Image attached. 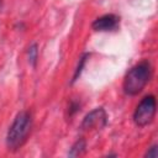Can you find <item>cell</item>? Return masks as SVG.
Wrapping results in <instances>:
<instances>
[{
	"mask_svg": "<svg viewBox=\"0 0 158 158\" xmlns=\"http://www.w3.org/2000/svg\"><path fill=\"white\" fill-rule=\"evenodd\" d=\"M32 128V116L28 111H20L10 125L6 133V147L11 152L19 151L25 142Z\"/></svg>",
	"mask_w": 158,
	"mask_h": 158,
	"instance_id": "obj_1",
	"label": "cell"
},
{
	"mask_svg": "<svg viewBox=\"0 0 158 158\" xmlns=\"http://www.w3.org/2000/svg\"><path fill=\"white\" fill-rule=\"evenodd\" d=\"M152 73L153 69L148 60H142L136 65H133L123 78V83H122L123 93L128 96L138 95L149 83L152 78Z\"/></svg>",
	"mask_w": 158,
	"mask_h": 158,
	"instance_id": "obj_2",
	"label": "cell"
},
{
	"mask_svg": "<svg viewBox=\"0 0 158 158\" xmlns=\"http://www.w3.org/2000/svg\"><path fill=\"white\" fill-rule=\"evenodd\" d=\"M156 98L154 95H147L144 96L139 104L137 105L135 112H133V122L138 127H144L149 123H152L154 116H156Z\"/></svg>",
	"mask_w": 158,
	"mask_h": 158,
	"instance_id": "obj_3",
	"label": "cell"
},
{
	"mask_svg": "<svg viewBox=\"0 0 158 158\" xmlns=\"http://www.w3.org/2000/svg\"><path fill=\"white\" fill-rule=\"evenodd\" d=\"M107 125V114L104 107H95L89 114H86L80 123V128L84 131L88 130H100Z\"/></svg>",
	"mask_w": 158,
	"mask_h": 158,
	"instance_id": "obj_4",
	"label": "cell"
},
{
	"mask_svg": "<svg viewBox=\"0 0 158 158\" xmlns=\"http://www.w3.org/2000/svg\"><path fill=\"white\" fill-rule=\"evenodd\" d=\"M120 26V17L115 14H106L95 19L91 23V28L96 32H111L116 31Z\"/></svg>",
	"mask_w": 158,
	"mask_h": 158,
	"instance_id": "obj_5",
	"label": "cell"
},
{
	"mask_svg": "<svg viewBox=\"0 0 158 158\" xmlns=\"http://www.w3.org/2000/svg\"><path fill=\"white\" fill-rule=\"evenodd\" d=\"M85 148H86V142H85V139H84V138H79V139L72 146V148H70L68 156H69V157H79V156H81V154L85 153Z\"/></svg>",
	"mask_w": 158,
	"mask_h": 158,
	"instance_id": "obj_6",
	"label": "cell"
},
{
	"mask_svg": "<svg viewBox=\"0 0 158 158\" xmlns=\"http://www.w3.org/2000/svg\"><path fill=\"white\" fill-rule=\"evenodd\" d=\"M27 58H28V63L32 67H36L37 59H38V46H37V43H32L28 47V49H27Z\"/></svg>",
	"mask_w": 158,
	"mask_h": 158,
	"instance_id": "obj_7",
	"label": "cell"
},
{
	"mask_svg": "<svg viewBox=\"0 0 158 158\" xmlns=\"http://www.w3.org/2000/svg\"><path fill=\"white\" fill-rule=\"evenodd\" d=\"M89 56H90L89 53H84V54L79 58V63H78L77 69H75V72H74V75H73V79H72V84L78 80V78H79V75H80V73H81V70H83V68H84V65H85L86 59L89 58Z\"/></svg>",
	"mask_w": 158,
	"mask_h": 158,
	"instance_id": "obj_8",
	"label": "cell"
},
{
	"mask_svg": "<svg viewBox=\"0 0 158 158\" xmlns=\"http://www.w3.org/2000/svg\"><path fill=\"white\" fill-rule=\"evenodd\" d=\"M144 157H152V158L157 157V146H156V144H153L152 147H149V149L146 152Z\"/></svg>",
	"mask_w": 158,
	"mask_h": 158,
	"instance_id": "obj_9",
	"label": "cell"
},
{
	"mask_svg": "<svg viewBox=\"0 0 158 158\" xmlns=\"http://www.w3.org/2000/svg\"><path fill=\"white\" fill-rule=\"evenodd\" d=\"M78 109H79V104L75 102V101H73V102L70 104V106H69V115L72 116L75 111H78Z\"/></svg>",
	"mask_w": 158,
	"mask_h": 158,
	"instance_id": "obj_10",
	"label": "cell"
}]
</instances>
